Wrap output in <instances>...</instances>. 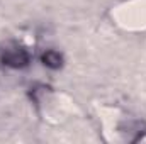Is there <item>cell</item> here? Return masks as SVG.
Segmentation results:
<instances>
[{
	"label": "cell",
	"instance_id": "1",
	"mask_svg": "<svg viewBox=\"0 0 146 144\" xmlns=\"http://www.w3.org/2000/svg\"><path fill=\"white\" fill-rule=\"evenodd\" d=\"M0 61L9 66V68H26L31 61V56L27 53V49L21 48V46H5L0 51Z\"/></svg>",
	"mask_w": 146,
	"mask_h": 144
},
{
	"label": "cell",
	"instance_id": "2",
	"mask_svg": "<svg viewBox=\"0 0 146 144\" xmlns=\"http://www.w3.org/2000/svg\"><path fill=\"white\" fill-rule=\"evenodd\" d=\"M41 61H42L44 66H48V68H51V70H58V68H61V65H63V56H61L58 51H54V49H48V51L42 53Z\"/></svg>",
	"mask_w": 146,
	"mask_h": 144
}]
</instances>
